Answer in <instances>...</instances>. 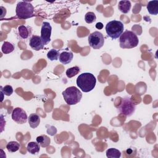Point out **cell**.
<instances>
[{
    "mask_svg": "<svg viewBox=\"0 0 158 158\" xmlns=\"http://www.w3.org/2000/svg\"><path fill=\"white\" fill-rule=\"evenodd\" d=\"M96 83V77L93 74L89 72L83 73L77 77V85L83 92L88 93L92 91Z\"/></svg>",
    "mask_w": 158,
    "mask_h": 158,
    "instance_id": "obj_1",
    "label": "cell"
},
{
    "mask_svg": "<svg viewBox=\"0 0 158 158\" xmlns=\"http://www.w3.org/2000/svg\"><path fill=\"white\" fill-rule=\"evenodd\" d=\"M119 43L121 48L131 49L138 46L139 40L134 32L130 30H126L120 35L119 38Z\"/></svg>",
    "mask_w": 158,
    "mask_h": 158,
    "instance_id": "obj_2",
    "label": "cell"
},
{
    "mask_svg": "<svg viewBox=\"0 0 158 158\" xmlns=\"http://www.w3.org/2000/svg\"><path fill=\"white\" fill-rule=\"evenodd\" d=\"M62 96L65 102L71 106L75 105L80 101L82 93L77 87L70 86L62 92Z\"/></svg>",
    "mask_w": 158,
    "mask_h": 158,
    "instance_id": "obj_3",
    "label": "cell"
},
{
    "mask_svg": "<svg viewBox=\"0 0 158 158\" xmlns=\"http://www.w3.org/2000/svg\"><path fill=\"white\" fill-rule=\"evenodd\" d=\"M124 26L122 22L118 20H112L106 25L107 35L113 40L118 38L123 32Z\"/></svg>",
    "mask_w": 158,
    "mask_h": 158,
    "instance_id": "obj_4",
    "label": "cell"
},
{
    "mask_svg": "<svg viewBox=\"0 0 158 158\" xmlns=\"http://www.w3.org/2000/svg\"><path fill=\"white\" fill-rule=\"evenodd\" d=\"M15 12L19 19H26L33 15L34 7L30 2L20 1L17 4Z\"/></svg>",
    "mask_w": 158,
    "mask_h": 158,
    "instance_id": "obj_5",
    "label": "cell"
},
{
    "mask_svg": "<svg viewBox=\"0 0 158 158\" xmlns=\"http://www.w3.org/2000/svg\"><path fill=\"white\" fill-rule=\"evenodd\" d=\"M136 106L130 97H125L122 99V102L118 107V110L121 114L125 116H131L135 110Z\"/></svg>",
    "mask_w": 158,
    "mask_h": 158,
    "instance_id": "obj_6",
    "label": "cell"
},
{
    "mask_svg": "<svg viewBox=\"0 0 158 158\" xmlns=\"http://www.w3.org/2000/svg\"><path fill=\"white\" fill-rule=\"evenodd\" d=\"M88 39L89 45L94 49H100L103 46L104 43V36L98 31H95L91 33L89 35Z\"/></svg>",
    "mask_w": 158,
    "mask_h": 158,
    "instance_id": "obj_7",
    "label": "cell"
},
{
    "mask_svg": "<svg viewBox=\"0 0 158 158\" xmlns=\"http://www.w3.org/2000/svg\"><path fill=\"white\" fill-rule=\"evenodd\" d=\"M12 120L19 124L26 123L28 117L25 111L20 107H15L12 112Z\"/></svg>",
    "mask_w": 158,
    "mask_h": 158,
    "instance_id": "obj_8",
    "label": "cell"
},
{
    "mask_svg": "<svg viewBox=\"0 0 158 158\" xmlns=\"http://www.w3.org/2000/svg\"><path fill=\"white\" fill-rule=\"evenodd\" d=\"M52 27L51 24L48 22H44L41 25V38L44 45L48 44L51 41Z\"/></svg>",
    "mask_w": 158,
    "mask_h": 158,
    "instance_id": "obj_9",
    "label": "cell"
},
{
    "mask_svg": "<svg viewBox=\"0 0 158 158\" xmlns=\"http://www.w3.org/2000/svg\"><path fill=\"white\" fill-rule=\"evenodd\" d=\"M30 46L35 51H40L44 48V43L41 36L37 35H33L29 41Z\"/></svg>",
    "mask_w": 158,
    "mask_h": 158,
    "instance_id": "obj_10",
    "label": "cell"
},
{
    "mask_svg": "<svg viewBox=\"0 0 158 158\" xmlns=\"http://www.w3.org/2000/svg\"><path fill=\"white\" fill-rule=\"evenodd\" d=\"M73 57V53L71 51H63L59 54V59L62 64H68L71 62Z\"/></svg>",
    "mask_w": 158,
    "mask_h": 158,
    "instance_id": "obj_11",
    "label": "cell"
},
{
    "mask_svg": "<svg viewBox=\"0 0 158 158\" xmlns=\"http://www.w3.org/2000/svg\"><path fill=\"white\" fill-rule=\"evenodd\" d=\"M131 4L130 1L123 0V1H119L118 8V10L122 13L127 14L130 11L131 9Z\"/></svg>",
    "mask_w": 158,
    "mask_h": 158,
    "instance_id": "obj_12",
    "label": "cell"
},
{
    "mask_svg": "<svg viewBox=\"0 0 158 158\" xmlns=\"http://www.w3.org/2000/svg\"><path fill=\"white\" fill-rule=\"evenodd\" d=\"M28 119L30 127L32 128H36L40 125V118L36 114H31Z\"/></svg>",
    "mask_w": 158,
    "mask_h": 158,
    "instance_id": "obj_13",
    "label": "cell"
},
{
    "mask_svg": "<svg viewBox=\"0 0 158 158\" xmlns=\"http://www.w3.org/2000/svg\"><path fill=\"white\" fill-rule=\"evenodd\" d=\"M18 32H19V36L23 40H25L28 38L31 34V31L29 27L23 25H20L18 27Z\"/></svg>",
    "mask_w": 158,
    "mask_h": 158,
    "instance_id": "obj_14",
    "label": "cell"
},
{
    "mask_svg": "<svg viewBox=\"0 0 158 158\" xmlns=\"http://www.w3.org/2000/svg\"><path fill=\"white\" fill-rule=\"evenodd\" d=\"M147 9L151 15H156L158 14V1H151L147 4Z\"/></svg>",
    "mask_w": 158,
    "mask_h": 158,
    "instance_id": "obj_15",
    "label": "cell"
},
{
    "mask_svg": "<svg viewBox=\"0 0 158 158\" xmlns=\"http://www.w3.org/2000/svg\"><path fill=\"white\" fill-rule=\"evenodd\" d=\"M36 142L42 148H46L50 145L51 139L47 135H42L36 138Z\"/></svg>",
    "mask_w": 158,
    "mask_h": 158,
    "instance_id": "obj_16",
    "label": "cell"
},
{
    "mask_svg": "<svg viewBox=\"0 0 158 158\" xmlns=\"http://www.w3.org/2000/svg\"><path fill=\"white\" fill-rule=\"evenodd\" d=\"M27 149L28 152H30V154H35L40 152V144L37 142L31 141L28 143Z\"/></svg>",
    "mask_w": 158,
    "mask_h": 158,
    "instance_id": "obj_17",
    "label": "cell"
},
{
    "mask_svg": "<svg viewBox=\"0 0 158 158\" xmlns=\"http://www.w3.org/2000/svg\"><path fill=\"white\" fill-rule=\"evenodd\" d=\"M15 49L14 46L10 42L4 41L1 47V51L4 54H9Z\"/></svg>",
    "mask_w": 158,
    "mask_h": 158,
    "instance_id": "obj_18",
    "label": "cell"
},
{
    "mask_svg": "<svg viewBox=\"0 0 158 158\" xmlns=\"http://www.w3.org/2000/svg\"><path fill=\"white\" fill-rule=\"evenodd\" d=\"M106 156L109 158H119L121 152L115 148H109L106 151Z\"/></svg>",
    "mask_w": 158,
    "mask_h": 158,
    "instance_id": "obj_19",
    "label": "cell"
},
{
    "mask_svg": "<svg viewBox=\"0 0 158 158\" xmlns=\"http://www.w3.org/2000/svg\"><path fill=\"white\" fill-rule=\"evenodd\" d=\"M6 148L9 152H15L19 149L20 144L17 141H9L6 145Z\"/></svg>",
    "mask_w": 158,
    "mask_h": 158,
    "instance_id": "obj_20",
    "label": "cell"
},
{
    "mask_svg": "<svg viewBox=\"0 0 158 158\" xmlns=\"http://www.w3.org/2000/svg\"><path fill=\"white\" fill-rule=\"evenodd\" d=\"M59 54H60L59 51L54 49H52L48 51L47 54V57L51 61L57 60L59 59Z\"/></svg>",
    "mask_w": 158,
    "mask_h": 158,
    "instance_id": "obj_21",
    "label": "cell"
},
{
    "mask_svg": "<svg viewBox=\"0 0 158 158\" xmlns=\"http://www.w3.org/2000/svg\"><path fill=\"white\" fill-rule=\"evenodd\" d=\"M80 72V68L78 66H74L73 67L69 68L66 70V75L68 78H70L77 75Z\"/></svg>",
    "mask_w": 158,
    "mask_h": 158,
    "instance_id": "obj_22",
    "label": "cell"
},
{
    "mask_svg": "<svg viewBox=\"0 0 158 158\" xmlns=\"http://www.w3.org/2000/svg\"><path fill=\"white\" fill-rule=\"evenodd\" d=\"M96 19L95 14L93 12H88L85 15V20L87 23H92Z\"/></svg>",
    "mask_w": 158,
    "mask_h": 158,
    "instance_id": "obj_23",
    "label": "cell"
},
{
    "mask_svg": "<svg viewBox=\"0 0 158 158\" xmlns=\"http://www.w3.org/2000/svg\"><path fill=\"white\" fill-rule=\"evenodd\" d=\"M1 89L4 95L7 96H10L13 93V91H14L12 86L9 85H6L4 87L1 86Z\"/></svg>",
    "mask_w": 158,
    "mask_h": 158,
    "instance_id": "obj_24",
    "label": "cell"
},
{
    "mask_svg": "<svg viewBox=\"0 0 158 158\" xmlns=\"http://www.w3.org/2000/svg\"><path fill=\"white\" fill-rule=\"evenodd\" d=\"M103 27H104V25H103L102 23H101V22H98V23L96 24V28L97 29H98V30L102 29V28H103Z\"/></svg>",
    "mask_w": 158,
    "mask_h": 158,
    "instance_id": "obj_25",
    "label": "cell"
},
{
    "mask_svg": "<svg viewBox=\"0 0 158 158\" xmlns=\"http://www.w3.org/2000/svg\"><path fill=\"white\" fill-rule=\"evenodd\" d=\"M1 9H3V10H4V11H5V10H6V9H5V8H4V7H2V6H1ZM2 10V11H3V10ZM1 15H1V18H2V17H4V15H6V14H4V12H3V13H2V14H1Z\"/></svg>",
    "mask_w": 158,
    "mask_h": 158,
    "instance_id": "obj_26",
    "label": "cell"
},
{
    "mask_svg": "<svg viewBox=\"0 0 158 158\" xmlns=\"http://www.w3.org/2000/svg\"><path fill=\"white\" fill-rule=\"evenodd\" d=\"M1 95H2V97H1V102H2V100H3V99H4V97H3V95H4V93H3V92H2V90H1Z\"/></svg>",
    "mask_w": 158,
    "mask_h": 158,
    "instance_id": "obj_27",
    "label": "cell"
}]
</instances>
